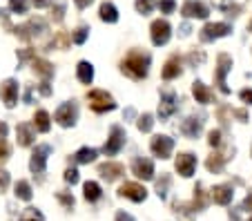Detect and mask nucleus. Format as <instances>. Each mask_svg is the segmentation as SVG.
<instances>
[{
  "instance_id": "nucleus-1",
  "label": "nucleus",
  "mask_w": 252,
  "mask_h": 221,
  "mask_svg": "<svg viewBox=\"0 0 252 221\" xmlns=\"http://www.w3.org/2000/svg\"><path fill=\"white\" fill-rule=\"evenodd\" d=\"M148 67H150V54L138 52V49L129 52L127 56L123 58V63H121L123 74H127L134 81H141V78L148 76Z\"/></svg>"
},
{
  "instance_id": "nucleus-2",
  "label": "nucleus",
  "mask_w": 252,
  "mask_h": 221,
  "mask_svg": "<svg viewBox=\"0 0 252 221\" xmlns=\"http://www.w3.org/2000/svg\"><path fill=\"white\" fill-rule=\"evenodd\" d=\"M87 101H90L92 110L98 112V114H103V112H112L116 107L112 94H107L105 90H90L87 92Z\"/></svg>"
},
{
  "instance_id": "nucleus-3",
  "label": "nucleus",
  "mask_w": 252,
  "mask_h": 221,
  "mask_svg": "<svg viewBox=\"0 0 252 221\" xmlns=\"http://www.w3.org/2000/svg\"><path fill=\"white\" fill-rule=\"evenodd\" d=\"M125 141H127V134H125L123 127H121V125H112L110 139H107V143L103 145V154H107V157H114V154H119L121 150H123Z\"/></svg>"
},
{
  "instance_id": "nucleus-4",
  "label": "nucleus",
  "mask_w": 252,
  "mask_h": 221,
  "mask_svg": "<svg viewBox=\"0 0 252 221\" xmlns=\"http://www.w3.org/2000/svg\"><path fill=\"white\" fill-rule=\"evenodd\" d=\"M54 119H56V123L61 125V127H71V125L76 123V119H78L76 103H74V101H71V103H63V105L56 110Z\"/></svg>"
},
{
  "instance_id": "nucleus-5",
  "label": "nucleus",
  "mask_w": 252,
  "mask_h": 221,
  "mask_svg": "<svg viewBox=\"0 0 252 221\" xmlns=\"http://www.w3.org/2000/svg\"><path fill=\"white\" fill-rule=\"evenodd\" d=\"M205 206H208V194L203 192V186H201V183H196L192 201L186 203V206H179V203H176L174 208H176V212H183V215H186V212H199V210H203Z\"/></svg>"
},
{
  "instance_id": "nucleus-6",
  "label": "nucleus",
  "mask_w": 252,
  "mask_h": 221,
  "mask_svg": "<svg viewBox=\"0 0 252 221\" xmlns=\"http://www.w3.org/2000/svg\"><path fill=\"white\" fill-rule=\"evenodd\" d=\"M230 32H232V27H230L228 23H208L201 29V40H203V43H212V40H217V38L228 36Z\"/></svg>"
},
{
  "instance_id": "nucleus-7",
  "label": "nucleus",
  "mask_w": 252,
  "mask_h": 221,
  "mask_svg": "<svg viewBox=\"0 0 252 221\" xmlns=\"http://www.w3.org/2000/svg\"><path fill=\"white\" fill-rule=\"evenodd\" d=\"M230 69H232V58L228 54H219V58H217V85L223 94H230V87L225 83V76H228Z\"/></svg>"
},
{
  "instance_id": "nucleus-8",
  "label": "nucleus",
  "mask_w": 252,
  "mask_h": 221,
  "mask_svg": "<svg viewBox=\"0 0 252 221\" xmlns=\"http://www.w3.org/2000/svg\"><path fill=\"white\" fill-rule=\"evenodd\" d=\"M119 197L129 199V201H134V203H141V201L148 199V190H145L141 183L127 181V183H123V186L119 188Z\"/></svg>"
},
{
  "instance_id": "nucleus-9",
  "label": "nucleus",
  "mask_w": 252,
  "mask_h": 221,
  "mask_svg": "<svg viewBox=\"0 0 252 221\" xmlns=\"http://www.w3.org/2000/svg\"><path fill=\"white\" fill-rule=\"evenodd\" d=\"M150 34H152V43L157 45V47H161V45H165L167 40H170L172 27H170V23H167L165 18H158V20H154V23H152Z\"/></svg>"
},
{
  "instance_id": "nucleus-10",
  "label": "nucleus",
  "mask_w": 252,
  "mask_h": 221,
  "mask_svg": "<svg viewBox=\"0 0 252 221\" xmlns=\"http://www.w3.org/2000/svg\"><path fill=\"white\" fill-rule=\"evenodd\" d=\"M49 152H52L49 145H36V150L32 152V159H29V170H32L33 174H43L45 172Z\"/></svg>"
},
{
  "instance_id": "nucleus-11",
  "label": "nucleus",
  "mask_w": 252,
  "mask_h": 221,
  "mask_svg": "<svg viewBox=\"0 0 252 221\" xmlns=\"http://www.w3.org/2000/svg\"><path fill=\"white\" fill-rule=\"evenodd\" d=\"M150 148H152L154 157H158V159H170L172 150H174V141H172L170 136H165V134H158V136H154L152 139Z\"/></svg>"
},
{
  "instance_id": "nucleus-12",
  "label": "nucleus",
  "mask_w": 252,
  "mask_h": 221,
  "mask_svg": "<svg viewBox=\"0 0 252 221\" xmlns=\"http://www.w3.org/2000/svg\"><path fill=\"white\" fill-rule=\"evenodd\" d=\"M0 98H2V103H5L9 110L18 103V83H16L14 78L2 81V85H0Z\"/></svg>"
},
{
  "instance_id": "nucleus-13",
  "label": "nucleus",
  "mask_w": 252,
  "mask_h": 221,
  "mask_svg": "<svg viewBox=\"0 0 252 221\" xmlns=\"http://www.w3.org/2000/svg\"><path fill=\"white\" fill-rule=\"evenodd\" d=\"M181 14L186 16V18L203 20V18H208V16H210V9H208V5H205V2H201V0H188L186 5L181 7Z\"/></svg>"
},
{
  "instance_id": "nucleus-14",
  "label": "nucleus",
  "mask_w": 252,
  "mask_h": 221,
  "mask_svg": "<svg viewBox=\"0 0 252 221\" xmlns=\"http://www.w3.org/2000/svg\"><path fill=\"white\" fill-rule=\"evenodd\" d=\"M176 110H179L176 94H174V92H163V94H161V103H158V116L165 121V119H170Z\"/></svg>"
},
{
  "instance_id": "nucleus-15",
  "label": "nucleus",
  "mask_w": 252,
  "mask_h": 221,
  "mask_svg": "<svg viewBox=\"0 0 252 221\" xmlns=\"http://www.w3.org/2000/svg\"><path fill=\"white\" fill-rule=\"evenodd\" d=\"M210 197H212L214 203H219V206H228V203L234 199V188L230 186V183L214 186L212 190H210Z\"/></svg>"
},
{
  "instance_id": "nucleus-16",
  "label": "nucleus",
  "mask_w": 252,
  "mask_h": 221,
  "mask_svg": "<svg viewBox=\"0 0 252 221\" xmlns=\"http://www.w3.org/2000/svg\"><path fill=\"white\" fill-rule=\"evenodd\" d=\"M196 170V157L190 152H183L176 157V172L181 174V177H192Z\"/></svg>"
},
{
  "instance_id": "nucleus-17",
  "label": "nucleus",
  "mask_w": 252,
  "mask_h": 221,
  "mask_svg": "<svg viewBox=\"0 0 252 221\" xmlns=\"http://www.w3.org/2000/svg\"><path fill=\"white\" fill-rule=\"evenodd\" d=\"M132 172L136 174L138 179H143V181H152L154 179V163L150 159H145V157H138V159H134V163H132Z\"/></svg>"
},
{
  "instance_id": "nucleus-18",
  "label": "nucleus",
  "mask_w": 252,
  "mask_h": 221,
  "mask_svg": "<svg viewBox=\"0 0 252 221\" xmlns=\"http://www.w3.org/2000/svg\"><path fill=\"white\" fill-rule=\"evenodd\" d=\"M123 172H125V168L121 163H114V161H107V163L98 165V174L105 179V181H116Z\"/></svg>"
},
{
  "instance_id": "nucleus-19",
  "label": "nucleus",
  "mask_w": 252,
  "mask_h": 221,
  "mask_svg": "<svg viewBox=\"0 0 252 221\" xmlns=\"http://www.w3.org/2000/svg\"><path fill=\"white\" fill-rule=\"evenodd\" d=\"M16 136H18V145H23V148H29V145L33 143V139H36L33 125H29V123H20L18 127H16Z\"/></svg>"
},
{
  "instance_id": "nucleus-20",
  "label": "nucleus",
  "mask_w": 252,
  "mask_h": 221,
  "mask_svg": "<svg viewBox=\"0 0 252 221\" xmlns=\"http://www.w3.org/2000/svg\"><path fill=\"white\" fill-rule=\"evenodd\" d=\"M192 94H194L196 103H203V105L212 103V98H214V94L208 90V85H203L201 81H194V83H192Z\"/></svg>"
},
{
  "instance_id": "nucleus-21",
  "label": "nucleus",
  "mask_w": 252,
  "mask_h": 221,
  "mask_svg": "<svg viewBox=\"0 0 252 221\" xmlns=\"http://www.w3.org/2000/svg\"><path fill=\"white\" fill-rule=\"evenodd\" d=\"M176 76H181V58L172 56V58H167L165 67H163V78L172 81V78H176Z\"/></svg>"
},
{
  "instance_id": "nucleus-22",
  "label": "nucleus",
  "mask_w": 252,
  "mask_h": 221,
  "mask_svg": "<svg viewBox=\"0 0 252 221\" xmlns=\"http://www.w3.org/2000/svg\"><path fill=\"white\" fill-rule=\"evenodd\" d=\"M201 127H203V121H199L196 116H190V119L183 121L181 130L186 136H190V139H196V136L201 134Z\"/></svg>"
},
{
  "instance_id": "nucleus-23",
  "label": "nucleus",
  "mask_w": 252,
  "mask_h": 221,
  "mask_svg": "<svg viewBox=\"0 0 252 221\" xmlns=\"http://www.w3.org/2000/svg\"><path fill=\"white\" fill-rule=\"evenodd\" d=\"M32 67H33V72L38 74V76L45 78V83L54 76V65H52V63H47V61H43V58H33Z\"/></svg>"
},
{
  "instance_id": "nucleus-24",
  "label": "nucleus",
  "mask_w": 252,
  "mask_h": 221,
  "mask_svg": "<svg viewBox=\"0 0 252 221\" xmlns=\"http://www.w3.org/2000/svg\"><path fill=\"white\" fill-rule=\"evenodd\" d=\"M76 76L81 83H85V85H90L92 81H94V67H92V63L87 61H81L76 67Z\"/></svg>"
},
{
  "instance_id": "nucleus-25",
  "label": "nucleus",
  "mask_w": 252,
  "mask_h": 221,
  "mask_svg": "<svg viewBox=\"0 0 252 221\" xmlns=\"http://www.w3.org/2000/svg\"><path fill=\"white\" fill-rule=\"evenodd\" d=\"M14 194H16V199H20V201H32L33 192H32V186H29V181L20 179V181L14 186Z\"/></svg>"
},
{
  "instance_id": "nucleus-26",
  "label": "nucleus",
  "mask_w": 252,
  "mask_h": 221,
  "mask_svg": "<svg viewBox=\"0 0 252 221\" xmlns=\"http://www.w3.org/2000/svg\"><path fill=\"white\" fill-rule=\"evenodd\" d=\"M225 161H228V157H225V154L214 152L212 157L205 161V168H208L210 172H221V170H223V165H225Z\"/></svg>"
},
{
  "instance_id": "nucleus-27",
  "label": "nucleus",
  "mask_w": 252,
  "mask_h": 221,
  "mask_svg": "<svg viewBox=\"0 0 252 221\" xmlns=\"http://www.w3.org/2000/svg\"><path fill=\"white\" fill-rule=\"evenodd\" d=\"M49 127H52V123H49V114L45 110H38L36 114H33V130L49 132Z\"/></svg>"
},
{
  "instance_id": "nucleus-28",
  "label": "nucleus",
  "mask_w": 252,
  "mask_h": 221,
  "mask_svg": "<svg viewBox=\"0 0 252 221\" xmlns=\"http://www.w3.org/2000/svg\"><path fill=\"white\" fill-rule=\"evenodd\" d=\"M83 192H85V199L87 201H98L100 197H103V190H100V186L96 181H87L85 186H83Z\"/></svg>"
},
{
  "instance_id": "nucleus-29",
  "label": "nucleus",
  "mask_w": 252,
  "mask_h": 221,
  "mask_svg": "<svg viewBox=\"0 0 252 221\" xmlns=\"http://www.w3.org/2000/svg\"><path fill=\"white\" fill-rule=\"evenodd\" d=\"M100 20L103 23H116L119 20V11H116V7L112 2H103L100 5Z\"/></svg>"
},
{
  "instance_id": "nucleus-30",
  "label": "nucleus",
  "mask_w": 252,
  "mask_h": 221,
  "mask_svg": "<svg viewBox=\"0 0 252 221\" xmlns=\"http://www.w3.org/2000/svg\"><path fill=\"white\" fill-rule=\"evenodd\" d=\"M96 157H98V152L94 148H81L74 154V161L76 163H92V161H96Z\"/></svg>"
},
{
  "instance_id": "nucleus-31",
  "label": "nucleus",
  "mask_w": 252,
  "mask_h": 221,
  "mask_svg": "<svg viewBox=\"0 0 252 221\" xmlns=\"http://www.w3.org/2000/svg\"><path fill=\"white\" fill-rule=\"evenodd\" d=\"M27 27H29V29H33V32H32V38H40V36H43L45 32H47V25H45V20H43V18H33V20H29Z\"/></svg>"
},
{
  "instance_id": "nucleus-32",
  "label": "nucleus",
  "mask_w": 252,
  "mask_h": 221,
  "mask_svg": "<svg viewBox=\"0 0 252 221\" xmlns=\"http://www.w3.org/2000/svg\"><path fill=\"white\" fill-rule=\"evenodd\" d=\"M18 221H45V217H43V212H40L38 208H25V210L20 212Z\"/></svg>"
},
{
  "instance_id": "nucleus-33",
  "label": "nucleus",
  "mask_w": 252,
  "mask_h": 221,
  "mask_svg": "<svg viewBox=\"0 0 252 221\" xmlns=\"http://www.w3.org/2000/svg\"><path fill=\"white\" fill-rule=\"evenodd\" d=\"M134 5H136V11H138V14L148 16V14H152V9L157 7V0H136Z\"/></svg>"
},
{
  "instance_id": "nucleus-34",
  "label": "nucleus",
  "mask_w": 252,
  "mask_h": 221,
  "mask_svg": "<svg viewBox=\"0 0 252 221\" xmlns=\"http://www.w3.org/2000/svg\"><path fill=\"white\" fill-rule=\"evenodd\" d=\"M136 127H138L141 132H150V130L154 127V116H152V114H143L141 119H138Z\"/></svg>"
},
{
  "instance_id": "nucleus-35",
  "label": "nucleus",
  "mask_w": 252,
  "mask_h": 221,
  "mask_svg": "<svg viewBox=\"0 0 252 221\" xmlns=\"http://www.w3.org/2000/svg\"><path fill=\"white\" fill-rule=\"evenodd\" d=\"M167 188H170V177H167V174H163L161 181H157V194H158V199H165L167 197Z\"/></svg>"
},
{
  "instance_id": "nucleus-36",
  "label": "nucleus",
  "mask_w": 252,
  "mask_h": 221,
  "mask_svg": "<svg viewBox=\"0 0 252 221\" xmlns=\"http://www.w3.org/2000/svg\"><path fill=\"white\" fill-rule=\"evenodd\" d=\"M27 7H29L27 0H9V9L14 14H27Z\"/></svg>"
},
{
  "instance_id": "nucleus-37",
  "label": "nucleus",
  "mask_w": 252,
  "mask_h": 221,
  "mask_svg": "<svg viewBox=\"0 0 252 221\" xmlns=\"http://www.w3.org/2000/svg\"><path fill=\"white\" fill-rule=\"evenodd\" d=\"M87 36H90V29H87V27H78L76 32H74V36H71V40H74L76 45H83L87 40Z\"/></svg>"
},
{
  "instance_id": "nucleus-38",
  "label": "nucleus",
  "mask_w": 252,
  "mask_h": 221,
  "mask_svg": "<svg viewBox=\"0 0 252 221\" xmlns=\"http://www.w3.org/2000/svg\"><path fill=\"white\" fill-rule=\"evenodd\" d=\"M56 199L67 208V210H71V206H74V197H71L69 192H56Z\"/></svg>"
},
{
  "instance_id": "nucleus-39",
  "label": "nucleus",
  "mask_w": 252,
  "mask_h": 221,
  "mask_svg": "<svg viewBox=\"0 0 252 221\" xmlns=\"http://www.w3.org/2000/svg\"><path fill=\"white\" fill-rule=\"evenodd\" d=\"M157 7L161 9V14H172V11L176 9V2H174V0H161Z\"/></svg>"
},
{
  "instance_id": "nucleus-40",
  "label": "nucleus",
  "mask_w": 252,
  "mask_h": 221,
  "mask_svg": "<svg viewBox=\"0 0 252 221\" xmlns=\"http://www.w3.org/2000/svg\"><path fill=\"white\" fill-rule=\"evenodd\" d=\"M208 143L212 145V148H219L221 145V130H212L208 134Z\"/></svg>"
},
{
  "instance_id": "nucleus-41",
  "label": "nucleus",
  "mask_w": 252,
  "mask_h": 221,
  "mask_svg": "<svg viewBox=\"0 0 252 221\" xmlns=\"http://www.w3.org/2000/svg\"><path fill=\"white\" fill-rule=\"evenodd\" d=\"M9 159V143L5 139H0V163H5Z\"/></svg>"
},
{
  "instance_id": "nucleus-42",
  "label": "nucleus",
  "mask_w": 252,
  "mask_h": 221,
  "mask_svg": "<svg viewBox=\"0 0 252 221\" xmlns=\"http://www.w3.org/2000/svg\"><path fill=\"white\" fill-rule=\"evenodd\" d=\"M69 36H67V34H63V32H61V34H58L56 36V40H54V43H52V47H67V45H69Z\"/></svg>"
},
{
  "instance_id": "nucleus-43",
  "label": "nucleus",
  "mask_w": 252,
  "mask_h": 221,
  "mask_svg": "<svg viewBox=\"0 0 252 221\" xmlns=\"http://www.w3.org/2000/svg\"><path fill=\"white\" fill-rule=\"evenodd\" d=\"M65 181L67 183H71V186H74V183H78V172L74 168H67L65 170Z\"/></svg>"
},
{
  "instance_id": "nucleus-44",
  "label": "nucleus",
  "mask_w": 252,
  "mask_h": 221,
  "mask_svg": "<svg viewBox=\"0 0 252 221\" xmlns=\"http://www.w3.org/2000/svg\"><path fill=\"white\" fill-rule=\"evenodd\" d=\"M7 188H9V172L0 170V192H5Z\"/></svg>"
},
{
  "instance_id": "nucleus-45",
  "label": "nucleus",
  "mask_w": 252,
  "mask_h": 221,
  "mask_svg": "<svg viewBox=\"0 0 252 221\" xmlns=\"http://www.w3.org/2000/svg\"><path fill=\"white\" fill-rule=\"evenodd\" d=\"M63 16H65V7L63 5H58L56 9H52V18L54 20H63Z\"/></svg>"
},
{
  "instance_id": "nucleus-46",
  "label": "nucleus",
  "mask_w": 252,
  "mask_h": 221,
  "mask_svg": "<svg viewBox=\"0 0 252 221\" xmlns=\"http://www.w3.org/2000/svg\"><path fill=\"white\" fill-rule=\"evenodd\" d=\"M114 219H116V221H134V217L129 215V212H125V210H119Z\"/></svg>"
},
{
  "instance_id": "nucleus-47",
  "label": "nucleus",
  "mask_w": 252,
  "mask_h": 221,
  "mask_svg": "<svg viewBox=\"0 0 252 221\" xmlns=\"http://www.w3.org/2000/svg\"><path fill=\"white\" fill-rule=\"evenodd\" d=\"M239 96H241V101H243V103L252 105V90H241V94H239Z\"/></svg>"
},
{
  "instance_id": "nucleus-48",
  "label": "nucleus",
  "mask_w": 252,
  "mask_h": 221,
  "mask_svg": "<svg viewBox=\"0 0 252 221\" xmlns=\"http://www.w3.org/2000/svg\"><path fill=\"white\" fill-rule=\"evenodd\" d=\"M243 210H248V212H252V192L246 197V201H243Z\"/></svg>"
},
{
  "instance_id": "nucleus-49",
  "label": "nucleus",
  "mask_w": 252,
  "mask_h": 221,
  "mask_svg": "<svg viewBox=\"0 0 252 221\" xmlns=\"http://www.w3.org/2000/svg\"><path fill=\"white\" fill-rule=\"evenodd\" d=\"M33 5L38 7V9H43V7H49V5H52V0H33Z\"/></svg>"
},
{
  "instance_id": "nucleus-50",
  "label": "nucleus",
  "mask_w": 252,
  "mask_h": 221,
  "mask_svg": "<svg viewBox=\"0 0 252 221\" xmlns=\"http://www.w3.org/2000/svg\"><path fill=\"white\" fill-rule=\"evenodd\" d=\"M74 2H76L78 9H85V7H90V5H92V0H74Z\"/></svg>"
},
{
  "instance_id": "nucleus-51",
  "label": "nucleus",
  "mask_w": 252,
  "mask_h": 221,
  "mask_svg": "<svg viewBox=\"0 0 252 221\" xmlns=\"http://www.w3.org/2000/svg\"><path fill=\"white\" fill-rule=\"evenodd\" d=\"M232 114H234V116H239V119H241V121H246V119H248V114H246V112H243V110H234Z\"/></svg>"
},
{
  "instance_id": "nucleus-52",
  "label": "nucleus",
  "mask_w": 252,
  "mask_h": 221,
  "mask_svg": "<svg viewBox=\"0 0 252 221\" xmlns=\"http://www.w3.org/2000/svg\"><path fill=\"white\" fill-rule=\"evenodd\" d=\"M5 134H7V125L0 123V139H5Z\"/></svg>"
},
{
  "instance_id": "nucleus-53",
  "label": "nucleus",
  "mask_w": 252,
  "mask_h": 221,
  "mask_svg": "<svg viewBox=\"0 0 252 221\" xmlns=\"http://www.w3.org/2000/svg\"><path fill=\"white\" fill-rule=\"evenodd\" d=\"M181 34H183V36L190 34V25H183V27H181Z\"/></svg>"
},
{
  "instance_id": "nucleus-54",
  "label": "nucleus",
  "mask_w": 252,
  "mask_h": 221,
  "mask_svg": "<svg viewBox=\"0 0 252 221\" xmlns=\"http://www.w3.org/2000/svg\"><path fill=\"white\" fill-rule=\"evenodd\" d=\"M248 29H250V34H252V20H250V25H248Z\"/></svg>"
},
{
  "instance_id": "nucleus-55",
  "label": "nucleus",
  "mask_w": 252,
  "mask_h": 221,
  "mask_svg": "<svg viewBox=\"0 0 252 221\" xmlns=\"http://www.w3.org/2000/svg\"><path fill=\"white\" fill-rule=\"evenodd\" d=\"M248 221H252V217H250V219H248Z\"/></svg>"
}]
</instances>
